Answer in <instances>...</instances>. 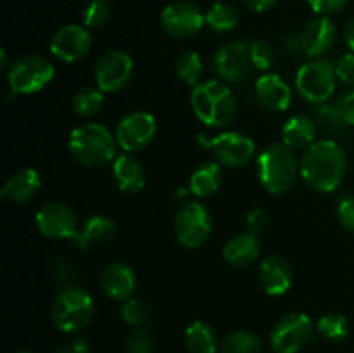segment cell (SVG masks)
Instances as JSON below:
<instances>
[{"instance_id":"cell-29","label":"cell","mask_w":354,"mask_h":353,"mask_svg":"<svg viewBox=\"0 0 354 353\" xmlns=\"http://www.w3.org/2000/svg\"><path fill=\"white\" fill-rule=\"evenodd\" d=\"M203 71H204L203 59H201V55L197 54V52L187 51L176 59V64H175L176 78H178L180 82L185 83V85L192 87V89L201 83Z\"/></svg>"},{"instance_id":"cell-17","label":"cell","mask_w":354,"mask_h":353,"mask_svg":"<svg viewBox=\"0 0 354 353\" xmlns=\"http://www.w3.org/2000/svg\"><path fill=\"white\" fill-rule=\"evenodd\" d=\"M335 38H337V28L327 16H318L308 21L299 35L301 48L311 59H320L322 55L327 54L334 47Z\"/></svg>"},{"instance_id":"cell-42","label":"cell","mask_w":354,"mask_h":353,"mask_svg":"<svg viewBox=\"0 0 354 353\" xmlns=\"http://www.w3.org/2000/svg\"><path fill=\"white\" fill-rule=\"evenodd\" d=\"M337 217L342 227L354 234V196H348L339 203Z\"/></svg>"},{"instance_id":"cell-33","label":"cell","mask_w":354,"mask_h":353,"mask_svg":"<svg viewBox=\"0 0 354 353\" xmlns=\"http://www.w3.org/2000/svg\"><path fill=\"white\" fill-rule=\"evenodd\" d=\"M151 307L145 301L137 300V298H130L121 307V318L135 329L145 327L149 324V320H151Z\"/></svg>"},{"instance_id":"cell-3","label":"cell","mask_w":354,"mask_h":353,"mask_svg":"<svg viewBox=\"0 0 354 353\" xmlns=\"http://www.w3.org/2000/svg\"><path fill=\"white\" fill-rule=\"evenodd\" d=\"M190 104L196 116L209 128H223L237 113V100L232 90L218 80L201 82L192 89Z\"/></svg>"},{"instance_id":"cell-38","label":"cell","mask_w":354,"mask_h":353,"mask_svg":"<svg viewBox=\"0 0 354 353\" xmlns=\"http://www.w3.org/2000/svg\"><path fill=\"white\" fill-rule=\"evenodd\" d=\"M334 107L339 116H341L342 123L353 125L354 127V90L341 93L337 97V100H335Z\"/></svg>"},{"instance_id":"cell-5","label":"cell","mask_w":354,"mask_h":353,"mask_svg":"<svg viewBox=\"0 0 354 353\" xmlns=\"http://www.w3.org/2000/svg\"><path fill=\"white\" fill-rule=\"evenodd\" d=\"M93 300L85 289L76 286L62 287L50 308L52 324L62 332H78L92 322Z\"/></svg>"},{"instance_id":"cell-31","label":"cell","mask_w":354,"mask_h":353,"mask_svg":"<svg viewBox=\"0 0 354 353\" xmlns=\"http://www.w3.org/2000/svg\"><path fill=\"white\" fill-rule=\"evenodd\" d=\"M104 104V92L99 87H83L73 97V111L82 118H90L100 111Z\"/></svg>"},{"instance_id":"cell-19","label":"cell","mask_w":354,"mask_h":353,"mask_svg":"<svg viewBox=\"0 0 354 353\" xmlns=\"http://www.w3.org/2000/svg\"><path fill=\"white\" fill-rule=\"evenodd\" d=\"M259 286L268 296H282L292 287V266L283 256H266L259 265Z\"/></svg>"},{"instance_id":"cell-18","label":"cell","mask_w":354,"mask_h":353,"mask_svg":"<svg viewBox=\"0 0 354 353\" xmlns=\"http://www.w3.org/2000/svg\"><path fill=\"white\" fill-rule=\"evenodd\" d=\"M137 286V277L131 270L130 265L123 262H113L104 266L100 273V289L109 300L121 301L124 303L130 300L131 294L135 293Z\"/></svg>"},{"instance_id":"cell-40","label":"cell","mask_w":354,"mask_h":353,"mask_svg":"<svg viewBox=\"0 0 354 353\" xmlns=\"http://www.w3.org/2000/svg\"><path fill=\"white\" fill-rule=\"evenodd\" d=\"M245 224H248V228L251 234L258 235V234H263V232L268 228L270 217L265 210H261V208H254V210H251L248 213Z\"/></svg>"},{"instance_id":"cell-28","label":"cell","mask_w":354,"mask_h":353,"mask_svg":"<svg viewBox=\"0 0 354 353\" xmlns=\"http://www.w3.org/2000/svg\"><path fill=\"white\" fill-rule=\"evenodd\" d=\"M204 17H206L207 26L216 33H228L239 23L237 10L227 2H214L213 6L207 7Z\"/></svg>"},{"instance_id":"cell-35","label":"cell","mask_w":354,"mask_h":353,"mask_svg":"<svg viewBox=\"0 0 354 353\" xmlns=\"http://www.w3.org/2000/svg\"><path fill=\"white\" fill-rule=\"evenodd\" d=\"M249 51H251L252 68L259 71H268L275 62V51L266 40L249 42Z\"/></svg>"},{"instance_id":"cell-24","label":"cell","mask_w":354,"mask_h":353,"mask_svg":"<svg viewBox=\"0 0 354 353\" xmlns=\"http://www.w3.org/2000/svg\"><path fill=\"white\" fill-rule=\"evenodd\" d=\"M317 121L306 114L289 118L282 127V141L290 149L310 147L317 137Z\"/></svg>"},{"instance_id":"cell-43","label":"cell","mask_w":354,"mask_h":353,"mask_svg":"<svg viewBox=\"0 0 354 353\" xmlns=\"http://www.w3.org/2000/svg\"><path fill=\"white\" fill-rule=\"evenodd\" d=\"M335 75L341 82L354 87V52L342 55L335 64Z\"/></svg>"},{"instance_id":"cell-4","label":"cell","mask_w":354,"mask_h":353,"mask_svg":"<svg viewBox=\"0 0 354 353\" xmlns=\"http://www.w3.org/2000/svg\"><path fill=\"white\" fill-rule=\"evenodd\" d=\"M301 173L292 149L286 144H270L258 158V176L270 194H283L296 182Z\"/></svg>"},{"instance_id":"cell-30","label":"cell","mask_w":354,"mask_h":353,"mask_svg":"<svg viewBox=\"0 0 354 353\" xmlns=\"http://www.w3.org/2000/svg\"><path fill=\"white\" fill-rule=\"evenodd\" d=\"M221 353H265V346L254 332L235 331L223 339Z\"/></svg>"},{"instance_id":"cell-16","label":"cell","mask_w":354,"mask_h":353,"mask_svg":"<svg viewBox=\"0 0 354 353\" xmlns=\"http://www.w3.org/2000/svg\"><path fill=\"white\" fill-rule=\"evenodd\" d=\"M50 52L62 62H76L92 48V35L82 24H66L50 38Z\"/></svg>"},{"instance_id":"cell-46","label":"cell","mask_w":354,"mask_h":353,"mask_svg":"<svg viewBox=\"0 0 354 353\" xmlns=\"http://www.w3.org/2000/svg\"><path fill=\"white\" fill-rule=\"evenodd\" d=\"M344 42L351 52H354V17L346 24V30H344Z\"/></svg>"},{"instance_id":"cell-20","label":"cell","mask_w":354,"mask_h":353,"mask_svg":"<svg viewBox=\"0 0 354 353\" xmlns=\"http://www.w3.org/2000/svg\"><path fill=\"white\" fill-rule=\"evenodd\" d=\"M254 92L258 102L268 111H275V113L286 111L292 100L290 87L287 85L282 76L275 75V73H266V75L259 76Z\"/></svg>"},{"instance_id":"cell-41","label":"cell","mask_w":354,"mask_h":353,"mask_svg":"<svg viewBox=\"0 0 354 353\" xmlns=\"http://www.w3.org/2000/svg\"><path fill=\"white\" fill-rule=\"evenodd\" d=\"M349 0H308L311 9L318 14V16H332L337 14L348 6Z\"/></svg>"},{"instance_id":"cell-10","label":"cell","mask_w":354,"mask_h":353,"mask_svg":"<svg viewBox=\"0 0 354 353\" xmlns=\"http://www.w3.org/2000/svg\"><path fill=\"white\" fill-rule=\"evenodd\" d=\"M199 142L213 151L214 158L221 163V166L228 168H242L251 161L256 152L254 141L241 132H223L213 138L199 135Z\"/></svg>"},{"instance_id":"cell-22","label":"cell","mask_w":354,"mask_h":353,"mask_svg":"<svg viewBox=\"0 0 354 353\" xmlns=\"http://www.w3.org/2000/svg\"><path fill=\"white\" fill-rule=\"evenodd\" d=\"M261 255V242L258 235L245 232L232 237L223 248V258L228 265L235 269H244L252 265Z\"/></svg>"},{"instance_id":"cell-13","label":"cell","mask_w":354,"mask_h":353,"mask_svg":"<svg viewBox=\"0 0 354 353\" xmlns=\"http://www.w3.org/2000/svg\"><path fill=\"white\" fill-rule=\"evenodd\" d=\"M156 130H158V125H156V118L151 113L133 111V113L121 118L114 137H116L118 145L121 149H124L127 152H138L154 141Z\"/></svg>"},{"instance_id":"cell-12","label":"cell","mask_w":354,"mask_h":353,"mask_svg":"<svg viewBox=\"0 0 354 353\" xmlns=\"http://www.w3.org/2000/svg\"><path fill=\"white\" fill-rule=\"evenodd\" d=\"M161 28L166 35L180 40H187L199 33L206 24L204 12L197 6L190 2H171L162 9L159 16Z\"/></svg>"},{"instance_id":"cell-9","label":"cell","mask_w":354,"mask_h":353,"mask_svg":"<svg viewBox=\"0 0 354 353\" xmlns=\"http://www.w3.org/2000/svg\"><path fill=\"white\" fill-rule=\"evenodd\" d=\"M315 331L313 320L306 314L292 311L280 318L270 332V343L275 353H297L308 345Z\"/></svg>"},{"instance_id":"cell-37","label":"cell","mask_w":354,"mask_h":353,"mask_svg":"<svg viewBox=\"0 0 354 353\" xmlns=\"http://www.w3.org/2000/svg\"><path fill=\"white\" fill-rule=\"evenodd\" d=\"M317 125H320L324 130L327 132H339L342 128V120L337 114L334 106H328V104H320L317 109Z\"/></svg>"},{"instance_id":"cell-32","label":"cell","mask_w":354,"mask_h":353,"mask_svg":"<svg viewBox=\"0 0 354 353\" xmlns=\"http://www.w3.org/2000/svg\"><path fill=\"white\" fill-rule=\"evenodd\" d=\"M318 334L328 341H341L349 334V320L342 314H327L318 320Z\"/></svg>"},{"instance_id":"cell-23","label":"cell","mask_w":354,"mask_h":353,"mask_svg":"<svg viewBox=\"0 0 354 353\" xmlns=\"http://www.w3.org/2000/svg\"><path fill=\"white\" fill-rule=\"evenodd\" d=\"M113 176L118 189L124 194H137L145 187V170L130 154L114 159Z\"/></svg>"},{"instance_id":"cell-36","label":"cell","mask_w":354,"mask_h":353,"mask_svg":"<svg viewBox=\"0 0 354 353\" xmlns=\"http://www.w3.org/2000/svg\"><path fill=\"white\" fill-rule=\"evenodd\" d=\"M154 341L151 332L142 329H135L124 341V353H152Z\"/></svg>"},{"instance_id":"cell-14","label":"cell","mask_w":354,"mask_h":353,"mask_svg":"<svg viewBox=\"0 0 354 353\" xmlns=\"http://www.w3.org/2000/svg\"><path fill=\"white\" fill-rule=\"evenodd\" d=\"M216 75L228 83H239L251 71V51L249 42L234 40L221 45L213 57Z\"/></svg>"},{"instance_id":"cell-47","label":"cell","mask_w":354,"mask_h":353,"mask_svg":"<svg viewBox=\"0 0 354 353\" xmlns=\"http://www.w3.org/2000/svg\"><path fill=\"white\" fill-rule=\"evenodd\" d=\"M0 57H2V61H0V68H7V52L3 51H0Z\"/></svg>"},{"instance_id":"cell-6","label":"cell","mask_w":354,"mask_h":353,"mask_svg":"<svg viewBox=\"0 0 354 353\" xmlns=\"http://www.w3.org/2000/svg\"><path fill=\"white\" fill-rule=\"evenodd\" d=\"M54 64L38 54L19 55L14 59L7 71L10 90L16 93H26V96L44 90L54 80Z\"/></svg>"},{"instance_id":"cell-26","label":"cell","mask_w":354,"mask_h":353,"mask_svg":"<svg viewBox=\"0 0 354 353\" xmlns=\"http://www.w3.org/2000/svg\"><path fill=\"white\" fill-rule=\"evenodd\" d=\"M221 182H223V172H221L220 163L204 161L190 175L189 189L194 196L204 199V197L213 196L220 189Z\"/></svg>"},{"instance_id":"cell-48","label":"cell","mask_w":354,"mask_h":353,"mask_svg":"<svg viewBox=\"0 0 354 353\" xmlns=\"http://www.w3.org/2000/svg\"><path fill=\"white\" fill-rule=\"evenodd\" d=\"M17 353H31V352H17Z\"/></svg>"},{"instance_id":"cell-27","label":"cell","mask_w":354,"mask_h":353,"mask_svg":"<svg viewBox=\"0 0 354 353\" xmlns=\"http://www.w3.org/2000/svg\"><path fill=\"white\" fill-rule=\"evenodd\" d=\"M185 346L190 353H216L220 341L216 331L207 322L196 320L187 327Z\"/></svg>"},{"instance_id":"cell-39","label":"cell","mask_w":354,"mask_h":353,"mask_svg":"<svg viewBox=\"0 0 354 353\" xmlns=\"http://www.w3.org/2000/svg\"><path fill=\"white\" fill-rule=\"evenodd\" d=\"M54 277L62 287H69L73 286L75 279L78 277V272H76L71 263L66 262L64 258H59L57 262H54Z\"/></svg>"},{"instance_id":"cell-15","label":"cell","mask_w":354,"mask_h":353,"mask_svg":"<svg viewBox=\"0 0 354 353\" xmlns=\"http://www.w3.org/2000/svg\"><path fill=\"white\" fill-rule=\"evenodd\" d=\"M35 224H37L38 232L48 239L75 241L80 234L76 215L62 203H47L38 208L35 215Z\"/></svg>"},{"instance_id":"cell-11","label":"cell","mask_w":354,"mask_h":353,"mask_svg":"<svg viewBox=\"0 0 354 353\" xmlns=\"http://www.w3.org/2000/svg\"><path fill=\"white\" fill-rule=\"evenodd\" d=\"M133 59L128 52L113 48L106 51L97 57L93 76H95L97 87L102 92H120L130 83L133 76Z\"/></svg>"},{"instance_id":"cell-34","label":"cell","mask_w":354,"mask_h":353,"mask_svg":"<svg viewBox=\"0 0 354 353\" xmlns=\"http://www.w3.org/2000/svg\"><path fill=\"white\" fill-rule=\"evenodd\" d=\"M111 6L107 0H90L83 9V24L90 30L100 28L109 21Z\"/></svg>"},{"instance_id":"cell-44","label":"cell","mask_w":354,"mask_h":353,"mask_svg":"<svg viewBox=\"0 0 354 353\" xmlns=\"http://www.w3.org/2000/svg\"><path fill=\"white\" fill-rule=\"evenodd\" d=\"M54 353H90V346L83 339H71L59 345Z\"/></svg>"},{"instance_id":"cell-1","label":"cell","mask_w":354,"mask_h":353,"mask_svg":"<svg viewBox=\"0 0 354 353\" xmlns=\"http://www.w3.org/2000/svg\"><path fill=\"white\" fill-rule=\"evenodd\" d=\"M348 172V156L341 144L330 138L317 141L306 147L301 158V176L318 192H332L344 180Z\"/></svg>"},{"instance_id":"cell-2","label":"cell","mask_w":354,"mask_h":353,"mask_svg":"<svg viewBox=\"0 0 354 353\" xmlns=\"http://www.w3.org/2000/svg\"><path fill=\"white\" fill-rule=\"evenodd\" d=\"M116 137L100 123H85L69 134V154L80 165L97 168L116 159Z\"/></svg>"},{"instance_id":"cell-21","label":"cell","mask_w":354,"mask_h":353,"mask_svg":"<svg viewBox=\"0 0 354 353\" xmlns=\"http://www.w3.org/2000/svg\"><path fill=\"white\" fill-rule=\"evenodd\" d=\"M40 185V175H38L37 170L21 168L7 179L2 190H0V196L10 203L23 204L37 196Z\"/></svg>"},{"instance_id":"cell-45","label":"cell","mask_w":354,"mask_h":353,"mask_svg":"<svg viewBox=\"0 0 354 353\" xmlns=\"http://www.w3.org/2000/svg\"><path fill=\"white\" fill-rule=\"evenodd\" d=\"M245 7L254 12H266L277 3V0H244Z\"/></svg>"},{"instance_id":"cell-25","label":"cell","mask_w":354,"mask_h":353,"mask_svg":"<svg viewBox=\"0 0 354 353\" xmlns=\"http://www.w3.org/2000/svg\"><path fill=\"white\" fill-rule=\"evenodd\" d=\"M116 234V224L106 215H92L83 221L75 246L80 249H88L92 244H102Z\"/></svg>"},{"instance_id":"cell-8","label":"cell","mask_w":354,"mask_h":353,"mask_svg":"<svg viewBox=\"0 0 354 353\" xmlns=\"http://www.w3.org/2000/svg\"><path fill=\"white\" fill-rule=\"evenodd\" d=\"M175 237L189 249L201 248L209 239L213 220L207 208L201 203H185L175 217Z\"/></svg>"},{"instance_id":"cell-7","label":"cell","mask_w":354,"mask_h":353,"mask_svg":"<svg viewBox=\"0 0 354 353\" xmlns=\"http://www.w3.org/2000/svg\"><path fill=\"white\" fill-rule=\"evenodd\" d=\"M335 64L327 59H311L297 69V92L311 104H325L335 90Z\"/></svg>"}]
</instances>
